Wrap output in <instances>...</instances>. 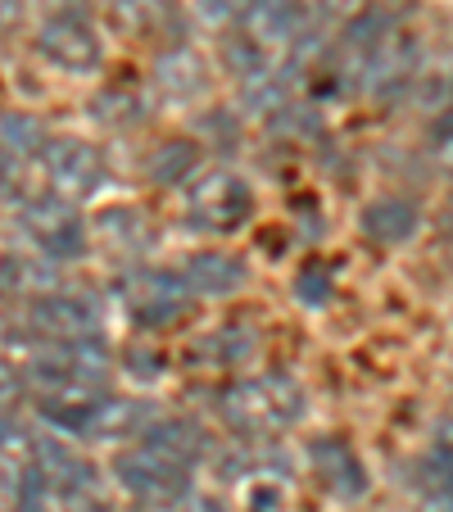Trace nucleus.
Instances as JSON below:
<instances>
[{"mask_svg": "<svg viewBox=\"0 0 453 512\" xmlns=\"http://www.w3.org/2000/svg\"><path fill=\"white\" fill-rule=\"evenodd\" d=\"M299 413H304V395H299V386L290 377L241 381V386L222 395V417L241 435H272L295 422Z\"/></svg>", "mask_w": 453, "mask_h": 512, "instance_id": "1", "label": "nucleus"}, {"mask_svg": "<svg viewBox=\"0 0 453 512\" xmlns=\"http://www.w3.org/2000/svg\"><path fill=\"white\" fill-rule=\"evenodd\" d=\"M114 476H118V485L141 503V512L145 508L182 512V503L191 499V472L168 463V458L159 454V449H150L145 440H136L132 449H123V454L114 458Z\"/></svg>", "mask_w": 453, "mask_h": 512, "instance_id": "2", "label": "nucleus"}, {"mask_svg": "<svg viewBox=\"0 0 453 512\" xmlns=\"http://www.w3.org/2000/svg\"><path fill=\"white\" fill-rule=\"evenodd\" d=\"M417 68H422V50H417V41L408 37L404 28H390L372 50L345 59L340 73H349V82H354L358 91H367V96L390 100V96H399V91H408V82H413Z\"/></svg>", "mask_w": 453, "mask_h": 512, "instance_id": "3", "label": "nucleus"}, {"mask_svg": "<svg viewBox=\"0 0 453 512\" xmlns=\"http://www.w3.org/2000/svg\"><path fill=\"white\" fill-rule=\"evenodd\" d=\"M73 204L78 200H68V195H41V200L23 204V232L55 263H68V259H82V254H87V227H82Z\"/></svg>", "mask_w": 453, "mask_h": 512, "instance_id": "4", "label": "nucleus"}, {"mask_svg": "<svg viewBox=\"0 0 453 512\" xmlns=\"http://www.w3.org/2000/svg\"><path fill=\"white\" fill-rule=\"evenodd\" d=\"M250 213H254L250 182L227 173V168H218V173L200 177L191 186V218L200 227H209V232H236V227H245Z\"/></svg>", "mask_w": 453, "mask_h": 512, "instance_id": "5", "label": "nucleus"}, {"mask_svg": "<svg viewBox=\"0 0 453 512\" xmlns=\"http://www.w3.org/2000/svg\"><path fill=\"white\" fill-rule=\"evenodd\" d=\"M41 164H46V177L55 186V195H68V200H87L105 186V159L91 141H78V136H59V141H46L41 150Z\"/></svg>", "mask_w": 453, "mask_h": 512, "instance_id": "6", "label": "nucleus"}, {"mask_svg": "<svg viewBox=\"0 0 453 512\" xmlns=\"http://www.w3.org/2000/svg\"><path fill=\"white\" fill-rule=\"evenodd\" d=\"M155 422H159V413L150 399L100 395L96 404L82 408V417L73 422L68 435H82V440H132V435H145Z\"/></svg>", "mask_w": 453, "mask_h": 512, "instance_id": "7", "label": "nucleus"}, {"mask_svg": "<svg viewBox=\"0 0 453 512\" xmlns=\"http://www.w3.org/2000/svg\"><path fill=\"white\" fill-rule=\"evenodd\" d=\"M37 46L41 55L50 59V64L68 68V73H87V68L100 64V41L96 32H91V23L82 19V14H55V19L41 23L37 32Z\"/></svg>", "mask_w": 453, "mask_h": 512, "instance_id": "8", "label": "nucleus"}, {"mask_svg": "<svg viewBox=\"0 0 453 512\" xmlns=\"http://www.w3.org/2000/svg\"><path fill=\"white\" fill-rule=\"evenodd\" d=\"M186 295H191V286H186L182 272H136L132 281H127V304H132L136 322H145V327H164V322H173L177 313L186 309Z\"/></svg>", "mask_w": 453, "mask_h": 512, "instance_id": "9", "label": "nucleus"}, {"mask_svg": "<svg viewBox=\"0 0 453 512\" xmlns=\"http://www.w3.org/2000/svg\"><path fill=\"white\" fill-rule=\"evenodd\" d=\"M309 458H313L318 481L327 485V494H336V499H345V503H354V499L367 494V467H363V458L354 454L349 440H340V435H322V440L309 445Z\"/></svg>", "mask_w": 453, "mask_h": 512, "instance_id": "10", "label": "nucleus"}, {"mask_svg": "<svg viewBox=\"0 0 453 512\" xmlns=\"http://www.w3.org/2000/svg\"><path fill=\"white\" fill-rule=\"evenodd\" d=\"M32 331H41L46 340H78V336H96V309L82 295H41L28 313Z\"/></svg>", "mask_w": 453, "mask_h": 512, "instance_id": "11", "label": "nucleus"}, {"mask_svg": "<svg viewBox=\"0 0 453 512\" xmlns=\"http://www.w3.org/2000/svg\"><path fill=\"white\" fill-rule=\"evenodd\" d=\"M241 23L259 46H295V37L309 28V14L295 0H250Z\"/></svg>", "mask_w": 453, "mask_h": 512, "instance_id": "12", "label": "nucleus"}, {"mask_svg": "<svg viewBox=\"0 0 453 512\" xmlns=\"http://www.w3.org/2000/svg\"><path fill=\"white\" fill-rule=\"evenodd\" d=\"M186 286L191 295H204V300H227L236 290L245 286V263L236 254H222V250H204L195 254L191 263L182 268Z\"/></svg>", "mask_w": 453, "mask_h": 512, "instance_id": "13", "label": "nucleus"}, {"mask_svg": "<svg viewBox=\"0 0 453 512\" xmlns=\"http://www.w3.org/2000/svg\"><path fill=\"white\" fill-rule=\"evenodd\" d=\"M141 440L150 449H159L168 463L186 467V472H191V467L200 463L204 454H209V435H204L195 422H182V417H159V422L150 426Z\"/></svg>", "mask_w": 453, "mask_h": 512, "instance_id": "14", "label": "nucleus"}, {"mask_svg": "<svg viewBox=\"0 0 453 512\" xmlns=\"http://www.w3.org/2000/svg\"><path fill=\"white\" fill-rule=\"evenodd\" d=\"M363 232L372 236L376 245H404V241H413V232H417V209L408 200H395V195L372 200L363 209Z\"/></svg>", "mask_w": 453, "mask_h": 512, "instance_id": "15", "label": "nucleus"}, {"mask_svg": "<svg viewBox=\"0 0 453 512\" xmlns=\"http://www.w3.org/2000/svg\"><path fill=\"white\" fill-rule=\"evenodd\" d=\"M155 78H159V87H164L168 96L191 100V96H200V91L209 87V68H204V59L195 55L191 46H173L168 55H159Z\"/></svg>", "mask_w": 453, "mask_h": 512, "instance_id": "16", "label": "nucleus"}, {"mask_svg": "<svg viewBox=\"0 0 453 512\" xmlns=\"http://www.w3.org/2000/svg\"><path fill=\"white\" fill-rule=\"evenodd\" d=\"M55 259H46V254H10L5 259V268H0V286L14 290V295H37L41 290H55V268H50Z\"/></svg>", "mask_w": 453, "mask_h": 512, "instance_id": "17", "label": "nucleus"}, {"mask_svg": "<svg viewBox=\"0 0 453 512\" xmlns=\"http://www.w3.org/2000/svg\"><path fill=\"white\" fill-rule=\"evenodd\" d=\"M290 68H263L259 78H245L241 82V100L245 109H254V114H281L290 100V87H295V78H286Z\"/></svg>", "mask_w": 453, "mask_h": 512, "instance_id": "18", "label": "nucleus"}, {"mask_svg": "<svg viewBox=\"0 0 453 512\" xmlns=\"http://www.w3.org/2000/svg\"><path fill=\"white\" fill-rule=\"evenodd\" d=\"M195 164H200V150H195V141H164L150 155V177H155L159 186H182L186 177L195 173Z\"/></svg>", "mask_w": 453, "mask_h": 512, "instance_id": "19", "label": "nucleus"}, {"mask_svg": "<svg viewBox=\"0 0 453 512\" xmlns=\"http://www.w3.org/2000/svg\"><path fill=\"white\" fill-rule=\"evenodd\" d=\"M46 150V132H41L37 118H23V114H5L0 118V155H14V159H28Z\"/></svg>", "mask_w": 453, "mask_h": 512, "instance_id": "20", "label": "nucleus"}, {"mask_svg": "<svg viewBox=\"0 0 453 512\" xmlns=\"http://www.w3.org/2000/svg\"><path fill=\"white\" fill-rule=\"evenodd\" d=\"M222 64L232 68L241 82H245V78H259L263 68H272V64H268V46H259L250 32H236V37L222 41Z\"/></svg>", "mask_w": 453, "mask_h": 512, "instance_id": "21", "label": "nucleus"}, {"mask_svg": "<svg viewBox=\"0 0 453 512\" xmlns=\"http://www.w3.org/2000/svg\"><path fill=\"white\" fill-rule=\"evenodd\" d=\"M28 476H32V458H19L10 445H0V512H19Z\"/></svg>", "mask_w": 453, "mask_h": 512, "instance_id": "22", "label": "nucleus"}, {"mask_svg": "<svg viewBox=\"0 0 453 512\" xmlns=\"http://www.w3.org/2000/svg\"><path fill=\"white\" fill-rule=\"evenodd\" d=\"M100 236L105 241H114V245H141L145 241V223L136 218L132 209H109V213H100Z\"/></svg>", "mask_w": 453, "mask_h": 512, "instance_id": "23", "label": "nucleus"}, {"mask_svg": "<svg viewBox=\"0 0 453 512\" xmlns=\"http://www.w3.org/2000/svg\"><path fill=\"white\" fill-rule=\"evenodd\" d=\"M431 155L444 173H453V109L449 114L435 118V132H431Z\"/></svg>", "mask_w": 453, "mask_h": 512, "instance_id": "24", "label": "nucleus"}, {"mask_svg": "<svg viewBox=\"0 0 453 512\" xmlns=\"http://www.w3.org/2000/svg\"><path fill=\"white\" fill-rule=\"evenodd\" d=\"M299 300L304 304H327L331 300V281H327V272H322L318 263L299 272Z\"/></svg>", "mask_w": 453, "mask_h": 512, "instance_id": "25", "label": "nucleus"}, {"mask_svg": "<svg viewBox=\"0 0 453 512\" xmlns=\"http://www.w3.org/2000/svg\"><path fill=\"white\" fill-rule=\"evenodd\" d=\"M372 10V5H367V0H318V14L322 19H331V23H354L358 14H367Z\"/></svg>", "mask_w": 453, "mask_h": 512, "instance_id": "26", "label": "nucleus"}, {"mask_svg": "<svg viewBox=\"0 0 453 512\" xmlns=\"http://www.w3.org/2000/svg\"><path fill=\"white\" fill-rule=\"evenodd\" d=\"M245 5H250V0H195V10H200L209 23L236 19V14H245Z\"/></svg>", "mask_w": 453, "mask_h": 512, "instance_id": "27", "label": "nucleus"}, {"mask_svg": "<svg viewBox=\"0 0 453 512\" xmlns=\"http://www.w3.org/2000/svg\"><path fill=\"white\" fill-rule=\"evenodd\" d=\"M23 386H28V377H23V372H14L10 363L0 358V404L14 408V404L23 399Z\"/></svg>", "mask_w": 453, "mask_h": 512, "instance_id": "28", "label": "nucleus"}, {"mask_svg": "<svg viewBox=\"0 0 453 512\" xmlns=\"http://www.w3.org/2000/svg\"><path fill=\"white\" fill-rule=\"evenodd\" d=\"M245 503H250V512H277L281 508V485H263L259 476H254L250 494H245Z\"/></svg>", "mask_w": 453, "mask_h": 512, "instance_id": "29", "label": "nucleus"}, {"mask_svg": "<svg viewBox=\"0 0 453 512\" xmlns=\"http://www.w3.org/2000/svg\"><path fill=\"white\" fill-rule=\"evenodd\" d=\"M127 358H132V377H141V381H155L159 377V354H141V345L136 349H127Z\"/></svg>", "mask_w": 453, "mask_h": 512, "instance_id": "30", "label": "nucleus"}, {"mask_svg": "<svg viewBox=\"0 0 453 512\" xmlns=\"http://www.w3.org/2000/svg\"><path fill=\"white\" fill-rule=\"evenodd\" d=\"M127 10H132L136 23H159L168 14V5H164V0H132Z\"/></svg>", "mask_w": 453, "mask_h": 512, "instance_id": "31", "label": "nucleus"}, {"mask_svg": "<svg viewBox=\"0 0 453 512\" xmlns=\"http://www.w3.org/2000/svg\"><path fill=\"white\" fill-rule=\"evenodd\" d=\"M10 431H14V426H10V408L0 404V445H5V440H10Z\"/></svg>", "mask_w": 453, "mask_h": 512, "instance_id": "32", "label": "nucleus"}]
</instances>
